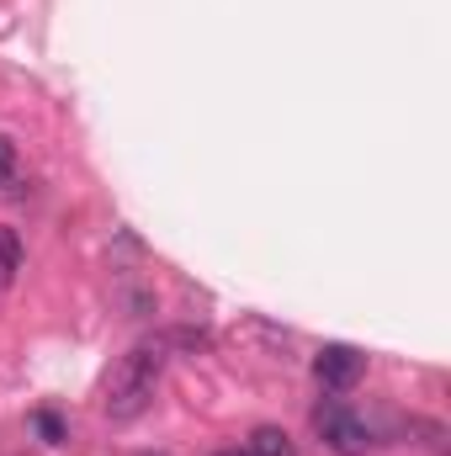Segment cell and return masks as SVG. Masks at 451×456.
<instances>
[{"label": "cell", "instance_id": "obj_1", "mask_svg": "<svg viewBox=\"0 0 451 456\" xmlns=\"http://www.w3.org/2000/svg\"><path fill=\"white\" fill-rule=\"evenodd\" d=\"M160 371H165V345L138 340L112 366V377H107V387H102V414H107L112 425L138 419V414L154 403V393H160Z\"/></svg>", "mask_w": 451, "mask_h": 456}, {"label": "cell", "instance_id": "obj_2", "mask_svg": "<svg viewBox=\"0 0 451 456\" xmlns=\"http://www.w3.org/2000/svg\"><path fill=\"white\" fill-rule=\"evenodd\" d=\"M314 430H319V441L335 456H366V446H372L366 419L350 414L345 403H319V409H314Z\"/></svg>", "mask_w": 451, "mask_h": 456}, {"label": "cell", "instance_id": "obj_3", "mask_svg": "<svg viewBox=\"0 0 451 456\" xmlns=\"http://www.w3.org/2000/svg\"><path fill=\"white\" fill-rule=\"evenodd\" d=\"M314 377H319V387H330V393H350V387L366 377V355H361L356 345H324L319 361H314Z\"/></svg>", "mask_w": 451, "mask_h": 456}, {"label": "cell", "instance_id": "obj_4", "mask_svg": "<svg viewBox=\"0 0 451 456\" xmlns=\"http://www.w3.org/2000/svg\"><path fill=\"white\" fill-rule=\"evenodd\" d=\"M244 446H250L255 456H298L292 436H287V430H276V425H260V430H255V436H250Z\"/></svg>", "mask_w": 451, "mask_h": 456}, {"label": "cell", "instance_id": "obj_5", "mask_svg": "<svg viewBox=\"0 0 451 456\" xmlns=\"http://www.w3.org/2000/svg\"><path fill=\"white\" fill-rule=\"evenodd\" d=\"M21 260H27V249H21L16 228H0V287H11V281H16Z\"/></svg>", "mask_w": 451, "mask_h": 456}, {"label": "cell", "instance_id": "obj_6", "mask_svg": "<svg viewBox=\"0 0 451 456\" xmlns=\"http://www.w3.org/2000/svg\"><path fill=\"white\" fill-rule=\"evenodd\" d=\"M16 170H21V165H16V143L0 133V191H5V186H16Z\"/></svg>", "mask_w": 451, "mask_h": 456}, {"label": "cell", "instance_id": "obj_7", "mask_svg": "<svg viewBox=\"0 0 451 456\" xmlns=\"http://www.w3.org/2000/svg\"><path fill=\"white\" fill-rule=\"evenodd\" d=\"M32 425H37V436H43L48 446H59V441H64V425H59V414H53V409H43Z\"/></svg>", "mask_w": 451, "mask_h": 456}, {"label": "cell", "instance_id": "obj_8", "mask_svg": "<svg viewBox=\"0 0 451 456\" xmlns=\"http://www.w3.org/2000/svg\"><path fill=\"white\" fill-rule=\"evenodd\" d=\"M213 456H255L250 446H228V452H213Z\"/></svg>", "mask_w": 451, "mask_h": 456}]
</instances>
